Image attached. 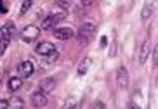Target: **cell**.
Instances as JSON below:
<instances>
[{
	"mask_svg": "<svg viewBox=\"0 0 158 109\" xmlns=\"http://www.w3.org/2000/svg\"><path fill=\"white\" fill-rule=\"evenodd\" d=\"M155 12V4H146L144 5V9H143V19L144 21H146V19H149V16H151V14Z\"/></svg>",
	"mask_w": 158,
	"mask_h": 109,
	"instance_id": "5bb4252c",
	"label": "cell"
},
{
	"mask_svg": "<svg viewBox=\"0 0 158 109\" xmlns=\"http://www.w3.org/2000/svg\"><path fill=\"white\" fill-rule=\"evenodd\" d=\"M18 71H19V75H21L23 78H30L33 73H35V66H33V63H31V61H28V59L21 61L19 66H18Z\"/></svg>",
	"mask_w": 158,
	"mask_h": 109,
	"instance_id": "52a82bcc",
	"label": "cell"
},
{
	"mask_svg": "<svg viewBox=\"0 0 158 109\" xmlns=\"http://www.w3.org/2000/svg\"><path fill=\"white\" fill-rule=\"evenodd\" d=\"M56 50V47L52 45L51 42H40L37 47H35V52H37L40 57L42 55H47V54H51V52H54Z\"/></svg>",
	"mask_w": 158,
	"mask_h": 109,
	"instance_id": "30bf717a",
	"label": "cell"
},
{
	"mask_svg": "<svg viewBox=\"0 0 158 109\" xmlns=\"http://www.w3.org/2000/svg\"><path fill=\"white\" fill-rule=\"evenodd\" d=\"M99 43H101V47H106V45H108V36H106V35H102V36H101V42H99Z\"/></svg>",
	"mask_w": 158,
	"mask_h": 109,
	"instance_id": "603a6c76",
	"label": "cell"
},
{
	"mask_svg": "<svg viewBox=\"0 0 158 109\" xmlns=\"http://www.w3.org/2000/svg\"><path fill=\"white\" fill-rule=\"evenodd\" d=\"M0 82H2V76H0Z\"/></svg>",
	"mask_w": 158,
	"mask_h": 109,
	"instance_id": "d4e9b609",
	"label": "cell"
},
{
	"mask_svg": "<svg viewBox=\"0 0 158 109\" xmlns=\"http://www.w3.org/2000/svg\"><path fill=\"white\" fill-rule=\"evenodd\" d=\"M7 107H10V102L9 100H0V109H7Z\"/></svg>",
	"mask_w": 158,
	"mask_h": 109,
	"instance_id": "44dd1931",
	"label": "cell"
},
{
	"mask_svg": "<svg viewBox=\"0 0 158 109\" xmlns=\"http://www.w3.org/2000/svg\"><path fill=\"white\" fill-rule=\"evenodd\" d=\"M19 36H21V40H23L24 43H31V42H35L38 36H40V28L33 26V24L24 26L23 30H21V33H19Z\"/></svg>",
	"mask_w": 158,
	"mask_h": 109,
	"instance_id": "7a4b0ae2",
	"label": "cell"
},
{
	"mask_svg": "<svg viewBox=\"0 0 158 109\" xmlns=\"http://www.w3.org/2000/svg\"><path fill=\"white\" fill-rule=\"evenodd\" d=\"M40 88L47 94H51L54 88H56V80L54 78H44L42 82H40Z\"/></svg>",
	"mask_w": 158,
	"mask_h": 109,
	"instance_id": "8fae6325",
	"label": "cell"
},
{
	"mask_svg": "<svg viewBox=\"0 0 158 109\" xmlns=\"http://www.w3.org/2000/svg\"><path fill=\"white\" fill-rule=\"evenodd\" d=\"M16 33V26L12 21H9V23H5L4 26L0 28V40L2 38H7V40H12V35Z\"/></svg>",
	"mask_w": 158,
	"mask_h": 109,
	"instance_id": "9c48e42d",
	"label": "cell"
},
{
	"mask_svg": "<svg viewBox=\"0 0 158 109\" xmlns=\"http://www.w3.org/2000/svg\"><path fill=\"white\" fill-rule=\"evenodd\" d=\"M52 35L56 36L57 40H70V38H73L75 36V31L71 30L70 26H61V28H54V31H52Z\"/></svg>",
	"mask_w": 158,
	"mask_h": 109,
	"instance_id": "5b68a950",
	"label": "cell"
},
{
	"mask_svg": "<svg viewBox=\"0 0 158 109\" xmlns=\"http://www.w3.org/2000/svg\"><path fill=\"white\" fill-rule=\"evenodd\" d=\"M31 5H33V0H23V5H21V10H19V14H21V16H24V14L31 9Z\"/></svg>",
	"mask_w": 158,
	"mask_h": 109,
	"instance_id": "2e32d148",
	"label": "cell"
},
{
	"mask_svg": "<svg viewBox=\"0 0 158 109\" xmlns=\"http://www.w3.org/2000/svg\"><path fill=\"white\" fill-rule=\"evenodd\" d=\"M149 55H151V43H149V40H144L143 43H141V47H139V54H137V63H139V64H144Z\"/></svg>",
	"mask_w": 158,
	"mask_h": 109,
	"instance_id": "8992f818",
	"label": "cell"
},
{
	"mask_svg": "<svg viewBox=\"0 0 158 109\" xmlns=\"http://www.w3.org/2000/svg\"><path fill=\"white\" fill-rule=\"evenodd\" d=\"M116 83H118L120 88H125L129 85V73H127V69L123 66H120L116 69Z\"/></svg>",
	"mask_w": 158,
	"mask_h": 109,
	"instance_id": "ba28073f",
	"label": "cell"
},
{
	"mask_svg": "<svg viewBox=\"0 0 158 109\" xmlns=\"http://www.w3.org/2000/svg\"><path fill=\"white\" fill-rule=\"evenodd\" d=\"M57 4H59L63 9H70L71 7V0H57Z\"/></svg>",
	"mask_w": 158,
	"mask_h": 109,
	"instance_id": "ac0fdd59",
	"label": "cell"
},
{
	"mask_svg": "<svg viewBox=\"0 0 158 109\" xmlns=\"http://www.w3.org/2000/svg\"><path fill=\"white\" fill-rule=\"evenodd\" d=\"M47 102H49V100H47V92H44L42 88L31 94V104H33V107H45Z\"/></svg>",
	"mask_w": 158,
	"mask_h": 109,
	"instance_id": "277c9868",
	"label": "cell"
},
{
	"mask_svg": "<svg viewBox=\"0 0 158 109\" xmlns=\"http://www.w3.org/2000/svg\"><path fill=\"white\" fill-rule=\"evenodd\" d=\"M7 87H9V90L10 92H18L21 87H23V80L19 76H12L9 80V83H7Z\"/></svg>",
	"mask_w": 158,
	"mask_h": 109,
	"instance_id": "7c38bea8",
	"label": "cell"
},
{
	"mask_svg": "<svg viewBox=\"0 0 158 109\" xmlns=\"http://www.w3.org/2000/svg\"><path fill=\"white\" fill-rule=\"evenodd\" d=\"M94 107L104 109V107H106V104H104V102H102V100H96V102H94Z\"/></svg>",
	"mask_w": 158,
	"mask_h": 109,
	"instance_id": "7402d4cb",
	"label": "cell"
},
{
	"mask_svg": "<svg viewBox=\"0 0 158 109\" xmlns=\"http://www.w3.org/2000/svg\"><path fill=\"white\" fill-rule=\"evenodd\" d=\"M40 59H42V61H45V63H56V61L59 59V52H57V50H54V52H51V54L42 55Z\"/></svg>",
	"mask_w": 158,
	"mask_h": 109,
	"instance_id": "9a60e30c",
	"label": "cell"
},
{
	"mask_svg": "<svg viewBox=\"0 0 158 109\" xmlns=\"http://www.w3.org/2000/svg\"><path fill=\"white\" fill-rule=\"evenodd\" d=\"M9 43H10V40H7V38H2V40H0V57L4 55V52H5V49L9 47Z\"/></svg>",
	"mask_w": 158,
	"mask_h": 109,
	"instance_id": "e0dca14e",
	"label": "cell"
},
{
	"mask_svg": "<svg viewBox=\"0 0 158 109\" xmlns=\"http://www.w3.org/2000/svg\"><path fill=\"white\" fill-rule=\"evenodd\" d=\"M63 19H66L64 10L59 12V14H49V16H45V18L42 19V30H52V28H56V24L61 23Z\"/></svg>",
	"mask_w": 158,
	"mask_h": 109,
	"instance_id": "3957f363",
	"label": "cell"
},
{
	"mask_svg": "<svg viewBox=\"0 0 158 109\" xmlns=\"http://www.w3.org/2000/svg\"><path fill=\"white\" fill-rule=\"evenodd\" d=\"M94 35H96V24L94 23H84L78 28V33H77V36L82 43H89L94 38Z\"/></svg>",
	"mask_w": 158,
	"mask_h": 109,
	"instance_id": "6da1fadb",
	"label": "cell"
},
{
	"mask_svg": "<svg viewBox=\"0 0 158 109\" xmlns=\"http://www.w3.org/2000/svg\"><path fill=\"white\" fill-rule=\"evenodd\" d=\"M156 63H158V47H153V68H156Z\"/></svg>",
	"mask_w": 158,
	"mask_h": 109,
	"instance_id": "d6986e66",
	"label": "cell"
},
{
	"mask_svg": "<svg viewBox=\"0 0 158 109\" xmlns=\"http://www.w3.org/2000/svg\"><path fill=\"white\" fill-rule=\"evenodd\" d=\"M90 64H92V59H90V57H87V59H84L82 61V63H80V66H78V75L80 76H82V75H85V73L89 71V68H90Z\"/></svg>",
	"mask_w": 158,
	"mask_h": 109,
	"instance_id": "4fadbf2b",
	"label": "cell"
},
{
	"mask_svg": "<svg viewBox=\"0 0 158 109\" xmlns=\"http://www.w3.org/2000/svg\"><path fill=\"white\" fill-rule=\"evenodd\" d=\"M92 2H94V0H80V4L84 5V7H90V5H92Z\"/></svg>",
	"mask_w": 158,
	"mask_h": 109,
	"instance_id": "cb8c5ba5",
	"label": "cell"
},
{
	"mask_svg": "<svg viewBox=\"0 0 158 109\" xmlns=\"http://www.w3.org/2000/svg\"><path fill=\"white\" fill-rule=\"evenodd\" d=\"M7 10H9V7L5 4V0H0V14H5Z\"/></svg>",
	"mask_w": 158,
	"mask_h": 109,
	"instance_id": "ffe728a7",
	"label": "cell"
}]
</instances>
